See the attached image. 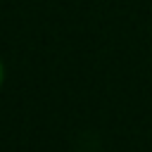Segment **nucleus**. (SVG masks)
Masks as SVG:
<instances>
[{
    "mask_svg": "<svg viewBox=\"0 0 152 152\" xmlns=\"http://www.w3.org/2000/svg\"><path fill=\"white\" fill-rule=\"evenodd\" d=\"M2 83H5V64L0 59V88H2Z\"/></svg>",
    "mask_w": 152,
    "mask_h": 152,
    "instance_id": "f257e3e1",
    "label": "nucleus"
}]
</instances>
